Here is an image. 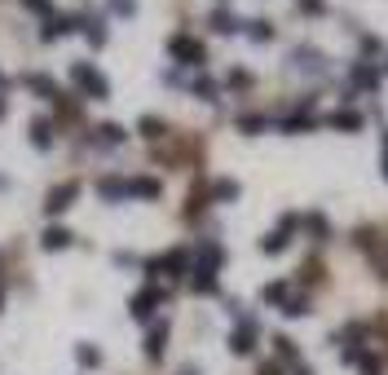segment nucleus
Returning <instances> with one entry per match:
<instances>
[{
	"label": "nucleus",
	"instance_id": "nucleus-1",
	"mask_svg": "<svg viewBox=\"0 0 388 375\" xmlns=\"http://www.w3.org/2000/svg\"><path fill=\"white\" fill-rule=\"evenodd\" d=\"M71 80L84 89V98H97V102L111 98V84H106V76H102V71H93L89 62H76V67H71Z\"/></svg>",
	"mask_w": 388,
	"mask_h": 375
},
{
	"label": "nucleus",
	"instance_id": "nucleus-2",
	"mask_svg": "<svg viewBox=\"0 0 388 375\" xmlns=\"http://www.w3.org/2000/svg\"><path fill=\"white\" fill-rule=\"evenodd\" d=\"M168 53L177 58V62H186V67H203V44L199 40H190V35H173V40H168Z\"/></svg>",
	"mask_w": 388,
	"mask_h": 375
},
{
	"label": "nucleus",
	"instance_id": "nucleus-3",
	"mask_svg": "<svg viewBox=\"0 0 388 375\" xmlns=\"http://www.w3.org/2000/svg\"><path fill=\"white\" fill-rule=\"evenodd\" d=\"M76 195H80V181H62V186H53V190H48V199H44V212L48 216L67 212L71 203H76Z\"/></svg>",
	"mask_w": 388,
	"mask_h": 375
},
{
	"label": "nucleus",
	"instance_id": "nucleus-4",
	"mask_svg": "<svg viewBox=\"0 0 388 375\" xmlns=\"http://www.w3.org/2000/svg\"><path fill=\"white\" fill-rule=\"evenodd\" d=\"M190 270V256H186V252H168V256H159V261H150V265H146V274H150V278H159V274H186Z\"/></svg>",
	"mask_w": 388,
	"mask_h": 375
},
{
	"label": "nucleus",
	"instance_id": "nucleus-5",
	"mask_svg": "<svg viewBox=\"0 0 388 375\" xmlns=\"http://www.w3.org/2000/svg\"><path fill=\"white\" fill-rule=\"evenodd\" d=\"M159 300H164L159 287H146V292H137V296L128 300V313H132L137 322H146V318H155V305H159Z\"/></svg>",
	"mask_w": 388,
	"mask_h": 375
},
{
	"label": "nucleus",
	"instance_id": "nucleus-6",
	"mask_svg": "<svg viewBox=\"0 0 388 375\" xmlns=\"http://www.w3.org/2000/svg\"><path fill=\"white\" fill-rule=\"evenodd\" d=\"M229 349H234V354H252V349H256V318H238L234 335H229Z\"/></svg>",
	"mask_w": 388,
	"mask_h": 375
},
{
	"label": "nucleus",
	"instance_id": "nucleus-7",
	"mask_svg": "<svg viewBox=\"0 0 388 375\" xmlns=\"http://www.w3.org/2000/svg\"><path fill=\"white\" fill-rule=\"evenodd\" d=\"M164 345H168V322H155L150 335H146V358L159 362V358H164Z\"/></svg>",
	"mask_w": 388,
	"mask_h": 375
},
{
	"label": "nucleus",
	"instance_id": "nucleus-8",
	"mask_svg": "<svg viewBox=\"0 0 388 375\" xmlns=\"http://www.w3.org/2000/svg\"><path fill=\"white\" fill-rule=\"evenodd\" d=\"M40 247H44V252H62V247H71V229L48 225V229H44V238H40Z\"/></svg>",
	"mask_w": 388,
	"mask_h": 375
},
{
	"label": "nucleus",
	"instance_id": "nucleus-9",
	"mask_svg": "<svg viewBox=\"0 0 388 375\" xmlns=\"http://www.w3.org/2000/svg\"><path fill=\"white\" fill-rule=\"evenodd\" d=\"M221 261H225V252H221V247H216V243H203V247H199V265H194V270L216 274V270H221Z\"/></svg>",
	"mask_w": 388,
	"mask_h": 375
},
{
	"label": "nucleus",
	"instance_id": "nucleus-10",
	"mask_svg": "<svg viewBox=\"0 0 388 375\" xmlns=\"http://www.w3.org/2000/svg\"><path fill=\"white\" fill-rule=\"evenodd\" d=\"M31 146H35V150H48V146H53V124H48V119H31Z\"/></svg>",
	"mask_w": 388,
	"mask_h": 375
},
{
	"label": "nucleus",
	"instance_id": "nucleus-11",
	"mask_svg": "<svg viewBox=\"0 0 388 375\" xmlns=\"http://www.w3.org/2000/svg\"><path fill=\"white\" fill-rule=\"evenodd\" d=\"M76 27H80V18H76V14H62V18H53V22L44 27V40H58V35H71Z\"/></svg>",
	"mask_w": 388,
	"mask_h": 375
},
{
	"label": "nucleus",
	"instance_id": "nucleus-12",
	"mask_svg": "<svg viewBox=\"0 0 388 375\" xmlns=\"http://www.w3.org/2000/svg\"><path fill=\"white\" fill-rule=\"evenodd\" d=\"M128 195H137V199H159V181H155V177H132V181H128Z\"/></svg>",
	"mask_w": 388,
	"mask_h": 375
},
{
	"label": "nucleus",
	"instance_id": "nucleus-13",
	"mask_svg": "<svg viewBox=\"0 0 388 375\" xmlns=\"http://www.w3.org/2000/svg\"><path fill=\"white\" fill-rule=\"evenodd\" d=\"M326 124H331V128H349V132H358V128H362V115H353V111H335V115H326Z\"/></svg>",
	"mask_w": 388,
	"mask_h": 375
},
{
	"label": "nucleus",
	"instance_id": "nucleus-14",
	"mask_svg": "<svg viewBox=\"0 0 388 375\" xmlns=\"http://www.w3.org/2000/svg\"><path fill=\"white\" fill-rule=\"evenodd\" d=\"M353 84H358V89H375V84H380V76H375V67H367V62H358L353 67Z\"/></svg>",
	"mask_w": 388,
	"mask_h": 375
},
{
	"label": "nucleus",
	"instance_id": "nucleus-15",
	"mask_svg": "<svg viewBox=\"0 0 388 375\" xmlns=\"http://www.w3.org/2000/svg\"><path fill=\"white\" fill-rule=\"evenodd\" d=\"M212 199H221V203H234L238 199V181H229V177H221L212 186Z\"/></svg>",
	"mask_w": 388,
	"mask_h": 375
},
{
	"label": "nucleus",
	"instance_id": "nucleus-16",
	"mask_svg": "<svg viewBox=\"0 0 388 375\" xmlns=\"http://www.w3.org/2000/svg\"><path fill=\"white\" fill-rule=\"evenodd\" d=\"M97 190H102V199H124V195H128V181L106 177V181H97Z\"/></svg>",
	"mask_w": 388,
	"mask_h": 375
},
{
	"label": "nucleus",
	"instance_id": "nucleus-17",
	"mask_svg": "<svg viewBox=\"0 0 388 375\" xmlns=\"http://www.w3.org/2000/svg\"><path fill=\"white\" fill-rule=\"evenodd\" d=\"M137 128H141V137H150V141H159L164 132H168V128H164V119H155V115H141V124H137Z\"/></svg>",
	"mask_w": 388,
	"mask_h": 375
},
{
	"label": "nucleus",
	"instance_id": "nucleus-18",
	"mask_svg": "<svg viewBox=\"0 0 388 375\" xmlns=\"http://www.w3.org/2000/svg\"><path fill=\"white\" fill-rule=\"evenodd\" d=\"M27 89L40 93V98H58V89H53V80H48V76H27Z\"/></svg>",
	"mask_w": 388,
	"mask_h": 375
},
{
	"label": "nucleus",
	"instance_id": "nucleus-19",
	"mask_svg": "<svg viewBox=\"0 0 388 375\" xmlns=\"http://www.w3.org/2000/svg\"><path fill=\"white\" fill-rule=\"evenodd\" d=\"M97 141H106V146H119V141H124V128H119V124H97Z\"/></svg>",
	"mask_w": 388,
	"mask_h": 375
},
{
	"label": "nucleus",
	"instance_id": "nucleus-20",
	"mask_svg": "<svg viewBox=\"0 0 388 375\" xmlns=\"http://www.w3.org/2000/svg\"><path fill=\"white\" fill-rule=\"evenodd\" d=\"M194 292H199V296H212V292H216V274L194 270Z\"/></svg>",
	"mask_w": 388,
	"mask_h": 375
},
{
	"label": "nucleus",
	"instance_id": "nucleus-21",
	"mask_svg": "<svg viewBox=\"0 0 388 375\" xmlns=\"http://www.w3.org/2000/svg\"><path fill=\"white\" fill-rule=\"evenodd\" d=\"M76 358H80V367H97V362H102V349L80 345V349H76Z\"/></svg>",
	"mask_w": 388,
	"mask_h": 375
},
{
	"label": "nucleus",
	"instance_id": "nucleus-22",
	"mask_svg": "<svg viewBox=\"0 0 388 375\" xmlns=\"http://www.w3.org/2000/svg\"><path fill=\"white\" fill-rule=\"evenodd\" d=\"M247 35H252V40H261V44H265L274 31H270V22H265V18H256V22H247Z\"/></svg>",
	"mask_w": 388,
	"mask_h": 375
},
{
	"label": "nucleus",
	"instance_id": "nucleus-23",
	"mask_svg": "<svg viewBox=\"0 0 388 375\" xmlns=\"http://www.w3.org/2000/svg\"><path fill=\"white\" fill-rule=\"evenodd\" d=\"M265 300L270 305H287V283H270L265 287Z\"/></svg>",
	"mask_w": 388,
	"mask_h": 375
},
{
	"label": "nucleus",
	"instance_id": "nucleus-24",
	"mask_svg": "<svg viewBox=\"0 0 388 375\" xmlns=\"http://www.w3.org/2000/svg\"><path fill=\"white\" fill-rule=\"evenodd\" d=\"M274 349H278V358L296 362V340H287V335H274Z\"/></svg>",
	"mask_w": 388,
	"mask_h": 375
},
{
	"label": "nucleus",
	"instance_id": "nucleus-25",
	"mask_svg": "<svg viewBox=\"0 0 388 375\" xmlns=\"http://www.w3.org/2000/svg\"><path fill=\"white\" fill-rule=\"evenodd\" d=\"M84 35H89L93 49H102V44H106V27H102V22H89V31H84Z\"/></svg>",
	"mask_w": 388,
	"mask_h": 375
},
{
	"label": "nucleus",
	"instance_id": "nucleus-26",
	"mask_svg": "<svg viewBox=\"0 0 388 375\" xmlns=\"http://www.w3.org/2000/svg\"><path fill=\"white\" fill-rule=\"evenodd\" d=\"M111 14H119V18H132V14H137V0H111Z\"/></svg>",
	"mask_w": 388,
	"mask_h": 375
},
{
	"label": "nucleus",
	"instance_id": "nucleus-27",
	"mask_svg": "<svg viewBox=\"0 0 388 375\" xmlns=\"http://www.w3.org/2000/svg\"><path fill=\"white\" fill-rule=\"evenodd\" d=\"M305 225H309V234H326V216H318V212H313V216H305Z\"/></svg>",
	"mask_w": 388,
	"mask_h": 375
},
{
	"label": "nucleus",
	"instance_id": "nucleus-28",
	"mask_svg": "<svg viewBox=\"0 0 388 375\" xmlns=\"http://www.w3.org/2000/svg\"><path fill=\"white\" fill-rule=\"evenodd\" d=\"M283 313H291V318H300V313H309V300H287Z\"/></svg>",
	"mask_w": 388,
	"mask_h": 375
},
{
	"label": "nucleus",
	"instance_id": "nucleus-29",
	"mask_svg": "<svg viewBox=\"0 0 388 375\" xmlns=\"http://www.w3.org/2000/svg\"><path fill=\"white\" fill-rule=\"evenodd\" d=\"M238 128H242V132H261V128H265V119H256V115H242V119H238Z\"/></svg>",
	"mask_w": 388,
	"mask_h": 375
},
{
	"label": "nucleus",
	"instance_id": "nucleus-30",
	"mask_svg": "<svg viewBox=\"0 0 388 375\" xmlns=\"http://www.w3.org/2000/svg\"><path fill=\"white\" fill-rule=\"evenodd\" d=\"M194 93H199V98H208V102H212V98H216V84H212V80H199V84H194Z\"/></svg>",
	"mask_w": 388,
	"mask_h": 375
},
{
	"label": "nucleus",
	"instance_id": "nucleus-31",
	"mask_svg": "<svg viewBox=\"0 0 388 375\" xmlns=\"http://www.w3.org/2000/svg\"><path fill=\"white\" fill-rule=\"evenodd\" d=\"M22 5H27L31 14H48V9H53V5H48V0H22Z\"/></svg>",
	"mask_w": 388,
	"mask_h": 375
},
{
	"label": "nucleus",
	"instance_id": "nucleus-32",
	"mask_svg": "<svg viewBox=\"0 0 388 375\" xmlns=\"http://www.w3.org/2000/svg\"><path fill=\"white\" fill-rule=\"evenodd\" d=\"M229 84H234V89H242V84H252V76H247V71H234V76H229Z\"/></svg>",
	"mask_w": 388,
	"mask_h": 375
},
{
	"label": "nucleus",
	"instance_id": "nucleus-33",
	"mask_svg": "<svg viewBox=\"0 0 388 375\" xmlns=\"http://www.w3.org/2000/svg\"><path fill=\"white\" fill-rule=\"evenodd\" d=\"M300 9L305 14H322V0H300Z\"/></svg>",
	"mask_w": 388,
	"mask_h": 375
},
{
	"label": "nucleus",
	"instance_id": "nucleus-34",
	"mask_svg": "<svg viewBox=\"0 0 388 375\" xmlns=\"http://www.w3.org/2000/svg\"><path fill=\"white\" fill-rule=\"evenodd\" d=\"M384 177H388V137H384Z\"/></svg>",
	"mask_w": 388,
	"mask_h": 375
},
{
	"label": "nucleus",
	"instance_id": "nucleus-35",
	"mask_svg": "<svg viewBox=\"0 0 388 375\" xmlns=\"http://www.w3.org/2000/svg\"><path fill=\"white\" fill-rule=\"evenodd\" d=\"M0 119H5V98H0Z\"/></svg>",
	"mask_w": 388,
	"mask_h": 375
},
{
	"label": "nucleus",
	"instance_id": "nucleus-36",
	"mask_svg": "<svg viewBox=\"0 0 388 375\" xmlns=\"http://www.w3.org/2000/svg\"><path fill=\"white\" fill-rule=\"evenodd\" d=\"M0 305H5V296H0Z\"/></svg>",
	"mask_w": 388,
	"mask_h": 375
},
{
	"label": "nucleus",
	"instance_id": "nucleus-37",
	"mask_svg": "<svg viewBox=\"0 0 388 375\" xmlns=\"http://www.w3.org/2000/svg\"><path fill=\"white\" fill-rule=\"evenodd\" d=\"M0 84H5V76H0Z\"/></svg>",
	"mask_w": 388,
	"mask_h": 375
},
{
	"label": "nucleus",
	"instance_id": "nucleus-38",
	"mask_svg": "<svg viewBox=\"0 0 388 375\" xmlns=\"http://www.w3.org/2000/svg\"><path fill=\"white\" fill-rule=\"evenodd\" d=\"M384 71H388V62H384Z\"/></svg>",
	"mask_w": 388,
	"mask_h": 375
}]
</instances>
